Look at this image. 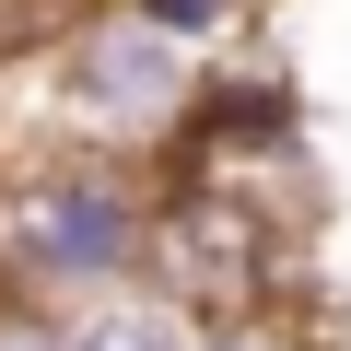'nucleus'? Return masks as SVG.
Returning <instances> with one entry per match:
<instances>
[{
	"label": "nucleus",
	"instance_id": "f257e3e1",
	"mask_svg": "<svg viewBox=\"0 0 351 351\" xmlns=\"http://www.w3.org/2000/svg\"><path fill=\"white\" fill-rule=\"evenodd\" d=\"M152 269V188L129 176V152H24L0 176V281L47 293V304H94L129 293Z\"/></svg>",
	"mask_w": 351,
	"mask_h": 351
},
{
	"label": "nucleus",
	"instance_id": "f03ea898",
	"mask_svg": "<svg viewBox=\"0 0 351 351\" xmlns=\"http://www.w3.org/2000/svg\"><path fill=\"white\" fill-rule=\"evenodd\" d=\"M12 82L47 94V152H152L199 106V47L141 24L129 0H94V12H71L59 47L36 71H12Z\"/></svg>",
	"mask_w": 351,
	"mask_h": 351
},
{
	"label": "nucleus",
	"instance_id": "7ed1b4c3",
	"mask_svg": "<svg viewBox=\"0 0 351 351\" xmlns=\"http://www.w3.org/2000/svg\"><path fill=\"white\" fill-rule=\"evenodd\" d=\"M71 351H199V304H176L152 281L94 293V304H71Z\"/></svg>",
	"mask_w": 351,
	"mask_h": 351
},
{
	"label": "nucleus",
	"instance_id": "20e7f679",
	"mask_svg": "<svg viewBox=\"0 0 351 351\" xmlns=\"http://www.w3.org/2000/svg\"><path fill=\"white\" fill-rule=\"evenodd\" d=\"M0 351H71V304H47V293H12V281H0Z\"/></svg>",
	"mask_w": 351,
	"mask_h": 351
},
{
	"label": "nucleus",
	"instance_id": "39448f33",
	"mask_svg": "<svg viewBox=\"0 0 351 351\" xmlns=\"http://www.w3.org/2000/svg\"><path fill=\"white\" fill-rule=\"evenodd\" d=\"M141 24H164V36H188V47H223L234 36V0H129Z\"/></svg>",
	"mask_w": 351,
	"mask_h": 351
},
{
	"label": "nucleus",
	"instance_id": "423d86ee",
	"mask_svg": "<svg viewBox=\"0 0 351 351\" xmlns=\"http://www.w3.org/2000/svg\"><path fill=\"white\" fill-rule=\"evenodd\" d=\"M199 351H293V328H269V316H199Z\"/></svg>",
	"mask_w": 351,
	"mask_h": 351
}]
</instances>
